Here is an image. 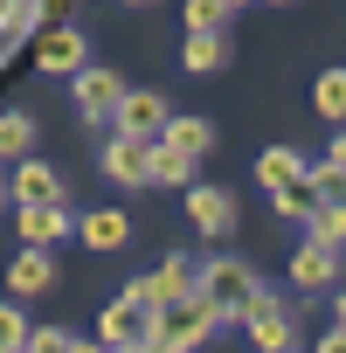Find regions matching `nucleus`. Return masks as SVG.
<instances>
[{
    "label": "nucleus",
    "mask_w": 346,
    "mask_h": 353,
    "mask_svg": "<svg viewBox=\"0 0 346 353\" xmlns=\"http://www.w3.org/2000/svg\"><path fill=\"white\" fill-rule=\"evenodd\" d=\"M194 298L208 305V319H243V312L263 298V284H256V270H250L243 256H215V263H201Z\"/></svg>",
    "instance_id": "1"
},
{
    "label": "nucleus",
    "mask_w": 346,
    "mask_h": 353,
    "mask_svg": "<svg viewBox=\"0 0 346 353\" xmlns=\"http://www.w3.org/2000/svg\"><path fill=\"white\" fill-rule=\"evenodd\" d=\"M194 277H201V263L173 250V256H166V263H159L152 277H139V284H132L125 298H132L139 312H159V305H187V298H194Z\"/></svg>",
    "instance_id": "2"
},
{
    "label": "nucleus",
    "mask_w": 346,
    "mask_h": 353,
    "mask_svg": "<svg viewBox=\"0 0 346 353\" xmlns=\"http://www.w3.org/2000/svg\"><path fill=\"white\" fill-rule=\"evenodd\" d=\"M208 332H215L208 305H201V298H187V305H159L145 339H152V346H166V353H187V346H201Z\"/></svg>",
    "instance_id": "3"
},
{
    "label": "nucleus",
    "mask_w": 346,
    "mask_h": 353,
    "mask_svg": "<svg viewBox=\"0 0 346 353\" xmlns=\"http://www.w3.org/2000/svg\"><path fill=\"white\" fill-rule=\"evenodd\" d=\"M111 125H118V139L152 145V139H159V125H166V97H152V90H125V97H118V111H111Z\"/></svg>",
    "instance_id": "4"
},
{
    "label": "nucleus",
    "mask_w": 346,
    "mask_h": 353,
    "mask_svg": "<svg viewBox=\"0 0 346 353\" xmlns=\"http://www.w3.org/2000/svg\"><path fill=\"white\" fill-rule=\"evenodd\" d=\"M243 325H250V339H256L263 353H291V305H284V298L263 291V298L243 312Z\"/></svg>",
    "instance_id": "5"
},
{
    "label": "nucleus",
    "mask_w": 346,
    "mask_h": 353,
    "mask_svg": "<svg viewBox=\"0 0 346 353\" xmlns=\"http://www.w3.org/2000/svg\"><path fill=\"white\" fill-rule=\"evenodd\" d=\"M145 332H152V312H139L132 298H118V305L97 319V346H111V353H132V346H145Z\"/></svg>",
    "instance_id": "6"
},
{
    "label": "nucleus",
    "mask_w": 346,
    "mask_h": 353,
    "mask_svg": "<svg viewBox=\"0 0 346 353\" xmlns=\"http://www.w3.org/2000/svg\"><path fill=\"white\" fill-rule=\"evenodd\" d=\"M118 97H125V77H118V70H97V63L77 70V111H83V118H111Z\"/></svg>",
    "instance_id": "7"
},
{
    "label": "nucleus",
    "mask_w": 346,
    "mask_h": 353,
    "mask_svg": "<svg viewBox=\"0 0 346 353\" xmlns=\"http://www.w3.org/2000/svg\"><path fill=\"white\" fill-rule=\"evenodd\" d=\"M187 215L201 236H229L236 229V194L229 188H187Z\"/></svg>",
    "instance_id": "8"
},
{
    "label": "nucleus",
    "mask_w": 346,
    "mask_h": 353,
    "mask_svg": "<svg viewBox=\"0 0 346 353\" xmlns=\"http://www.w3.org/2000/svg\"><path fill=\"white\" fill-rule=\"evenodd\" d=\"M152 145H173L181 159H201V152L215 145V125H208V118H187V111H166V125H159Z\"/></svg>",
    "instance_id": "9"
},
{
    "label": "nucleus",
    "mask_w": 346,
    "mask_h": 353,
    "mask_svg": "<svg viewBox=\"0 0 346 353\" xmlns=\"http://www.w3.org/2000/svg\"><path fill=\"white\" fill-rule=\"evenodd\" d=\"M35 70H49V77H77V70H83V35H77V28H49V35L35 42Z\"/></svg>",
    "instance_id": "10"
},
{
    "label": "nucleus",
    "mask_w": 346,
    "mask_h": 353,
    "mask_svg": "<svg viewBox=\"0 0 346 353\" xmlns=\"http://www.w3.org/2000/svg\"><path fill=\"white\" fill-rule=\"evenodd\" d=\"M14 222H21V243H28V250H49V243L77 236V215H70L63 201H56V208H21Z\"/></svg>",
    "instance_id": "11"
},
{
    "label": "nucleus",
    "mask_w": 346,
    "mask_h": 353,
    "mask_svg": "<svg viewBox=\"0 0 346 353\" xmlns=\"http://www.w3.org/2000/svg\"><path fill=\"white\" fill-rule=\"evenodd\" d=\"M14 201H21V208H56V201H63L56 166H42V159H21V166H14Z\"/></svg>",
    "instance_id": "12"
},
{
    "label": "nucleus",
    "mask_w": 346,
    "mask_h": 353,
    "mask_svg": "<svg viewBox=\"0 0 346 353\" xmlns=\"http://www.w3.org/2000/svg\"><path fill=\"white\" fill-rule=\"evenodd\" d=\"M56 284V263H49V250H21L14 263H8V291L14 298H42Z\"/></svg>",
    "instance_id": "13"
},
{
    "label": "nucleus",
    "mask_w": 346,
    "mask_h": 353,
    "mask_svg": "<svg viewBox=\"0 0 346 353\" xmlns=\"http://www.w3.org/2000/svg\"><path fill=\"white\" fill-rule=\"evenodd\" d=\"M77 236H83V250H118V243L132 236V215H125V208H90V215L77 222Z\"/></svg>",
    "instance_id": "14"
},
{
    "label": "nucleus",
    "mask_w": 346,
    "mask_h": 353,
    "mask_svg": "<svg viewBox=\"0 0 346 353\" xmlns=\"http://www.w3.org/2000/svg\"><path fill=\"white\" fill-rule=\"evenodd\" d=\"M332 270H339V256H332V250L298 243V256H291V284H298V291H325V284H332Z\"/></svg>",
    "instance_id": "15"
},
{
    "label": "nucleus",
    "mask_w": 346,
    "mask_h": 353,
    "mask_svg": "<svg viewBox=\"0 0 346 353\" xmlns=\"http://www.w3.org/2000/svg\"><path fill=\"white\" fill-rule=\"evenodd\" d=\"M145 181L152 188H194V159H181L173 145H145Z\"/></svg>",
    "instance_id": "16"
},
{
    "label": "nucleus",
    "mask_w": 346,
    "mask_h": 353,
    "mask_svg": "<svg viewBox=\"0 0 346 353\" xmlns=\"http://www.w3.org/2000/svg\"><path fill=\"white\" fill-rule=\"evenodd\" d=\"M256 181L277 194V188H298L305 181V152H291V145H270L263 159H256Z\"/></svg>",
    "instance_id": "17"
},
{
    "label": "nucleus",
    "mask_w": 346,
    "mask_h": 353,
    "mask_svg": "<svg viewBox=\"0 0 346 353\" xmlns=\"http://www.w3.org/2000/svg\"><path fill=\"white\" fill-rule=\"evenodd\" d=\"M104 173L118 188H145V145H132V139H111L104 145Z\"/></svg>",
    "instance_id": "18"
},
{
    "label": "nucleus",
    "mask_w": 346,
    "mask_h": 353,
    "mask_svg": "<svg viewBox=\"0 0 346 353\" xmlns=\"http://www.w3.org/2000/svg\"><path fill=\"white\" fill-rule=\"evenodd\" d=\"M305 243H318V250L339 256V250H346V201H339V208H312V215H305Z\"/></svg>",
    "instance_id": "19"
},
{
    "label": "nucleus",
    "mask_w": 346,
    "mask_h": 353,
    "mask_svg": "<svg viewBox=\"0 0 346 353\" xmlns=\"http://www.w3.org/2000/svg\"><path fill=\"white\" fill-rule=\"evenodd\" d=\"M28 145H35V125L21 111H0V159H28Z\"/></svg>",
    "instance_id": "20"
},
{
    "label": "nucleus",
    "mask_w": 346,
    "mask_h": 353,
    "mask_svg": "<svg viewBox=\"0 0 346 353\" xmlns=\"http://www.w3.org/2000/svg\"><path fill=\"white\" fill-rule=\"evenodd\" d=\"M187 70H222L229 63V35H187Z\"/></svg>",
    "instance_id": "21"
},
{
    "label": "nucleus",
    "mask_w": 346,
    "mask_h": 353,
    "mask_svg": "<svg viewBox=\"0 0 346 353\" xmlns=\"http://www.w3.org/2000/svg\"><path fill=\"white\" fill-rule=\"evenodd\" d=\"M229 28V0H187V35H222Z\"/></svg>",
    "instance_id": "22"
},
{
    "label": "nucleus",
    "mask_w": 346,
    "mask_h": 353,
    "mask_svg": "<svg viewBox=\"0 0 346 353\" xmlns=\"http://www.w3.org/2000/svg\"><path fill=\"white\" fill-rule=\"evenodd\" d=\"M312 104L339 125V118H346V70H325V77H318V90H312Z\"/></svg>",
    "instance_id": "23"
},
{
    "label": "nucleus",
    "mask_w": 346,
    "mask_h": 353,
    "mask_svg": "<svg viewBox=\"0 0 346 353\" xmlns=\"http://www.w3.org/2000/svg\"><path fill=\"white\" fill-rule=\"evenodd\" d=\"M28 346V319H21V305L8 298V305H0V353H21Z\"/></svg>",
    "instance_id": "24"
},
{
    "label": "nucleus",
    "mask_w": 346,
    "mask_h": 353,
    "mask_svg": "<svg viewBox=\"0 0 346 353\" xmlns=\"http://www.w3.org/2000/svg\"><path fill=\"white\" fill-rule=\"evenodd\" d=\"M21 353H70V332L63 325H28V346Z\"/></svg>",
    "instance_id": "25"
},
{
    "label": "nucleus",
    "mask_w": 346,
    "mask_h": 353,
    "mask_svg": "<svg viewBox=\"0 0 346 353\" xmlns=\"http://www.w3.org/2000/svg\"><path fill=\"white\" fill-rule=\"evenodd\" d=\"M270 201H277V215H298V222L312 215V194H305V181H298V188H277Z\"/></svg>",
    "instance_id": "26"
},
{
    "label": "nucleus",
    "mask_w": 346,
    "mask_h": 353,
    "mask_svg": "<svg viewBox=\"0 0 346 353\" xmlns=\"http://www.w3.org/2000/svg\"><path fill=\"white\" fill-rule=\"evenodd\" d=\"M312 353H346V325H332V332H325V339H318Z\"/></svg>",
    "instance_id": "27"
},
{
    "label": "nucleus",
    "mask_w": 346,
    "mask_h": 353,
    "mask_svg": "<svg viewBox=\"0 0 346 353\" xmlns=\"http://www.w3.org/2000/svg\"><path fill=\"white\" fill-rule=\"evenodd\" d=\"M70 353H111V346H97V339H70Z\"/></svg>",
    "instance_id": "28"
},
{
    "label": "nucleus",
    "mask_w": 346,
    "mask_h": 353,
    "mask_svg": "<svg viewBox=\"0 0 346 353\" xmlns=\"http://www.w3.org/2000/svg\"><path fill=\"white\" fill-rule=\"evenodd\" d=\"M332 166H339V173H346V132H339V139H332Z\"/></svg>",
    "instance_id": "29"
},
{
    "label": "nucleus",
    "mask_w": 346,
    "mask_h": 353,
    "mask_svg": "<svg viewBox=\"0 0 346 353\" xmlns=\"http://www.w3.org/2000/svg\"><path fill=\"white\" fill-rule=\"evenodd\" d=\"M132 353H166V346H152V339H145V346H132Z\"/></svg>",
    "instance_id": "30"
},
{
    "label": "nucleus",
    "mask_w": 346,
    "mask_h": 353,
    "mask_svg": "<svg viewBox=\"0 0 346 353\" xmlns=\"http://www.w3.org/2000/svg\"><path fill=\"white\" fill-rule=\"evenodd\" d=\"M339 325H346V291H339Z\"/></svg>",
    "instance_id": "31"
},
{
    "label": "nucleus",
    "mask_w": 346,
    "mask_h": 353,
    "mask_svg": "<svg viewBox=\"0 0 346 353\" xmlns=\"http://www.w3.org/2000/svg\"><path fill=\"white\" fill-rule=\"evenodd\" d=\"M236 8H250V0H229V14H236Z\"/></svg>",
    "instance_id": "32"
},
{
    "label": "nucleus",
    "mask_w": 346,
    "mask_h": 353,
    "mask_svg": "<svg viewBox=\"0 0 346 353\" xmlns=\"http://www.w3.org/2000/svg\"><path fill=\"white\" fill-rule=\"evenodd\" d=\"M132 8H145V0H132Z\"/></svg>",
    "instance_id": "33"
}]
</instances>
